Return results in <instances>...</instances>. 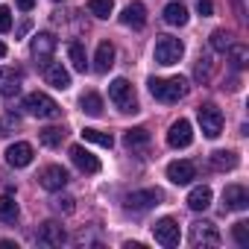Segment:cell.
<instances>
[{
  "mask_svg": "<svg viewBox=\"0 0 249 249\" xmlns=\"http://www.w3.org/2000/svg\"><path fill=\"white\" fill-rule=\"evenodd\" d=\"M12 30V12L9 6H0V33H9Z\"/></svg>",
  "mask_w": 249,
  "mask_h": 249,
  "instance_id": "35",
  "label": "cell"
},
{
  "mask_svg": "<svg viewBox=\"0 0 249 249\" xmlns=\"http://www.w3.org/2000/svg\"><path fill=\"white\" fill-rule=\"evenodd\" d=\"M153 56H156L159 65H176V62L185 56V44H182L179 38H173V36H159Z\"/></svg>",
  "mask_w": 249,
  "mask_h": 249,
  "instance_id": "3",
  "label": "cell"
},
{
  "mask_svg": "<svg viewBox=\"0 0 249 249\" xmlns=\"http://www.w3.org/2000/svg\"><path fill=\"white\" fill-rule=\"evenodd\" d=\"M18 91H21V71L0 68V94H3V97H15Z\"/></svg>",
  "mask_w": 249,
  "mask_h": 249,
  "instance_id": "18",
  "label": "cell"
},
{
  "mask_svg": "<svg viewBox=\"0 0 249 249\" xmlns=\"http://www.w3.org/2000/svg\"><path fill=\"white\" fill-rule=\"evenodd\" d=\"M36 240H38L41 246H62V243L68 240V234H65L62 223H56V220H47V223H41V229H38Z\"/></svg>",
  "mask_w": 249,
  "mask_h": 249,
  "instance_id": "14",
  "label": "cell"
},
{
  "mask_svg": "<svg viewBox=\"0 0 249 249\" xmlns=\"http://www.w3.org/2000/svg\"><path fill=\"white\" fill-rule=\"evenodd\" d=\"M211 71H214V62H211L208 56H199V62H196V71H194V76L205 82V79L211 76Z\"/></svg>",
  "mask_w": 249,
  "mask_h": 249,
  "instance_id": "34",
  "label": "cell"
},
{
  "mask_svg": "<svg viewBox=\"0 0 249 249\" xmlns=\"http://www.w3.org/2000/svg\"><path fill=\"white\" fill-rule=\"evenodd\" d=\"M150 94L161 103H179L188 94V79L185 76H170V79H150Z\"/></svg>",
  "mask_w": 249,
  "mask_h": 249,
  "instance_id": "1",
  "label": "cell"
},
{
  "mask_svg": "<svg viewBox=\"0 0 249 249\" xmlns=\"http://www.w3.org/2000/svg\"><path fill=\"white\" fill-rule=\"evenodd\" d=\"M3 56H6V44H3V41H0V59H3Z\"/></svg>",
  "mask_w": 249,
  "mask_h": 249,
  "instance_id": "40",
  "label": "cell"
},
{
  "mask_svg": "<svg viewBox=\"0 0 249 249\" xmlns=\"http://www.w3.org/2000/svg\"><path fill=\"white\" fill-rule=\"evenodd\" d=\"M53 205H56L59 211H65V214H71V211L76 208V205H73V196H59V199H56Z\"/></svg>",
  "mask_w": 249,
  "mask_h": 249,
  "instance_id": "36",
  "label": "cell"
},
{
  "mask_svg": "<svg viewBox=\"0 0 249 249\" xmlns=\"http://www.w3.org/2000/svg\"><path fill=\"white\" fill-rule=\"evenodd\" d=\"M191 141H194V126H191V120L179 117L173 126H170V132H167V144H170L173 150H185V147H191Z\"/></svg>",
  "mask_w": 249,
  "mask_h": 249,
  "instance_id": "9",
  "label": "cell"
},
{
  "mask_svg": "<svg viewBox=\"0 0 249 249\" xmlns=\"http://www.w3.org/2000/svg\"><path fill=\"white\" fill-rule=\"evenodd\" d=\"M164 21H167L170 27H185V24H188V9H185L182 3H167V6H164Z\"/></svg>",
  "mask_w": 249,
  "mask_h": 249,
  "instance_id": "23",
  "label": "cell"
},
{
  "mask_svg": "<svg viewBox=\"0 0 249 249\" xmlns=\"http://www.w3.org/2000/svg\"><path fill=\"white\" fill-rule=\"evenodd\" d=\"M33 144H27V141H15V144H9L6 147V161L12 164V167H27V164H33Z\"/></svg>",
  "mask_w": 249,
  "mask_h": 249,
  "instance_id": "17",
  "label": "cell"
},
{
  "mask_svg": "<svg viewBox=\"0 0 249 249\" xmlns=\"http://www.w3.org/2000/svg\"><path fill=\"white\" fill-rule=\"evenodd\" d=\"M191 243L194 246H220V231L214 223L208 220H199L191 226Z\"/></svg>",
  "mask_w": 249,
  "mask_h": 249,
  "instance_id": "8",
  "label": "cell"
},
{
  "mask_svg": "<svg viewBox=\"0 0 249 249\" xmlns=\"http://www.w3.org/2000/svg\"><path fill=\"white\" fill-rule=\"evenodd\" d=\"M79 108H82L85 114H91V117H100V114H103V97L94 94V91H88V94L79 97Z\"/></svg>",
  "mask_w": 249,
  "mask_h": 249,
  "instance_id": "24",
  "label": "cell"
},
{
  "mask_svg": "<svg viewBox=\"0 0 249 249\" xmlns=\"http://www.w3.org/2000/svg\"><path fill=\"white\" fill-rule=\"evenodd\" d=\"M18 202H15V196L12 194H3V196H0V220H3V223H15L18 220Z\"/></svg>",
  "mask_w": 249,
  "mask_h": 249,
  "instance_id": "26",
  "label": "cell"
},
{
  "mask_svg": "<svg viewBox=\"0 0 249 249\" xmlns=\"http://www.w3.org/2000/svg\"><path fill=\"white\" fill-rule=\"evenodd\" d=\"M120 21L126 24V27H135V30H141V27L147 24V6H144V3H129L126 9H123Z\"/></svg>",
  "mask_w": 249,
  "mask_h": 249,
  "instance_id": "20",
  "label": "cell"
},
{
  "mask_svg": "<svg viewBox=\"0 0 249 249\" xmlns=\"http://www.w3.org/2000/svg\"><path fill=\"white\" fill-rule=\"evenodd\" d=\"M159 199H161V194L159 191H153V188H144V191H132L129 196H126V205L129 211H147V208H153V205H159Z\"/></svg>",
  "mask_w": 249,
  "mask_h": 249,
  "instance_id": "11",
  "label": "cell"
},
{
  "mask_svg": "<svg viewBox=\"0 0 249 249\" xmlns=\"http://www.w3.org/2000/svg\"><path fill=\"white\" fill-rule=\"evenodd\" d=\"M237 153H231V150H214L211 153V167L214 170H234L237 167Z\"/></svg>",
  "mask_w": 249,
  "mask_h": 249,
  "instance_id": "22",
  "label": "cell"
},
{
  "mask_svg": "<svg viewBox=\"0 0 249 249\" xmlns=\"http://www.w3.org/2000/svg\"><path fill=\"white\" fill-rule=\"evenodd\" d=\"M108 100L120 108V111H138V100H135V91H132V85L126 82V79H114L111 85H108Z\"/></svg>",
  "mask_w": 249,
  "mask_h": 249,
  "instance_id": "4",
  "label": "cell"
},
{
  "mask_svg": "<svg viewBox=\"0 0 249 249\" xmlns=\"http://www.w3.org/2000/svg\"><path fill=\"white\" fill-rule=\"evenodd\" d=\"M229 44H231V36H229L226 30H214V33H211V47H214L217 53H226Z\"/></svg>",
  "mask_w": 249,
  "mask_h": 249,
  "instance_id": "32",
  "label": "cell"
},
{
  "mask_svg": "<svg viewBox=\"0 0 249 249\" xmlns=\"http://www.w3.org/2000/svg\"><path fill=\"white\" fill-rule=\"evenodd\" d=\"M167 179L173 182V185H191L194 179H196V164L194 161H170L167 164Z\"/></svg>",
  "mask_w": 249,
  "mask_h": 249,
  "instance_id": "13",
  "label": "cell"
},
{
  "mask_svg": "<svg viewBox=\"0 0 249 249\" xmlns=\"http://www.w3.org/2000/svg\"><path fill=\"white\" fill-rule=\"evenodd\" d=\"M196 117H199V126H202L205 138H220V132H223V111L217 106H211V103L199 106Z\"/></svg>",
  "mask_w": 249,
  "mask_h": 249,
  "instance_id": "5",
  "label": "cell"
},
{
  "mask_svg": "<svg viewBox=\"0 0 249 249\" xmlns=\"http://www.w3.org/2000/svg\"><path fill=\"white\" fill-rule=\"evenodd\" d=\"M82 138H85L88 144H97V147H106V150L114 147V138H111L108 132H100V129H82Z\"/></svg>",
  "mask_w": 249,
  "mask_h": 249,
  "instance_id": "30",
  "label": "cell"
},
{
  "mask_svg": "<svg viewBox=\"0 0 249 249\" xmlns=\"http://www.w3.org/2000/svg\"><path fill=\"white\" fill-rule=\"evenodd\" d=\"M24 111L33 114V117H41V120H53V117L62 114V106L44 91H33V94L24 97Z\"/></svg>",
  "mask_w": 249,
  "mask_h": 249,
  "instance_id": "2",
  "label": "cell"
},
{
  "mask_svg": "<svg viewBox=\"0 0 249 249\" xmlns=\"http://www.w3.org/2000/svg\"><path fill=\"white\" fill-rule=\"evenodd\" d=\"M15 6H18L21 12H30V9L36 6V0H15Z\"/></svg>",
  "mask_w": 249,
  "mask_h": 249,
  "instance_id": "38",
  "label": "cell"
},
{
  "mask_svg": "<svg viewBox=\"0 0 249 249\" xmlns=\"http://www.w3.org/2000/svg\"><path fill=\"white\" fill-rule=\"evenodd\" d=\"M249 208V194L243 185H226L223 191V211H246Z\"/></svg>",
  "mask_w": 249,
  "mask_h": 249,
  "instance_id": "10",
  "label": "cell"
},
{
  "mask_svg": "<svg viewBox=\"0 0 249 249\" xmlns=\"http://www.w3.org/2000/svg\"><path fill=\"white\" fill-rule=\"evenodd\" d=\"M208 205H211V188L208 185H199L188 194V208L191 211H205Z\"/></svg>",
  "mask_w": 249,
  "mask_h": 249,
  "instance_id": "21",
  "label": "cell"
},
{
  "mask_svg": "<svg viewBox=\"0 0 249 249\" xmlns=\"http://www.w3.org/2000/svg\"><path fill=\"white\" fill-rule=\"evenodd\" d=\"M44 82L53 85L56 91H68L71 88V73L62 68V62H47L44 65Z\"/></svg>",
  "mask_w": 249,
  "mask_h": 249,
  "instance_id": "16",
  "label": "cell"
},
{
  "mask_svg": "<svg viewBox=\"0 0 249 249\" xmlns=\"http://www.w3.org/2000/svg\"><path fill=\"white\" fill-rule=\"evenodd\" d=\"M56 3H59V0H56Z\"/></svg>",
  "mask_w": 249,
  "mask_h": 249,
  "instance_id": "41",
  "label": "cell"
},
{
  "mask_svg": "<svg viewBox=\"0 0 249 249\" xmlns=\"http://www.w3.org/2000/svg\"><path fill=\"white\" fill-rule=\"evenodd\" d=\"M111 65H114V44L111 41H100V47L94 53V71L97 73H108Z\"/></svg>",
  "mask_w": 249,
  "mask_h": 249,
  "instance_id": "19",
  "label": "cell"
},
{
  "mask_svg": "<svg viewBox=\"0 0 249 249\" xmlns=\"http://www.w3.org/2000/svg\"><path fill=\"white\" fill-rule=\"evenodd\" d=\"M123 144H126L129 150H138V147H147L150 144V132L144 126H135V129H126V135H123Z\"/></svg>",
  "mask_w": 249,
  "mask_h": 249,
  "instance_id": "25",
  "label": "cell"
},
{
  "mask_svg": "<svg viewBox=\"0 0 249 249\" xmlns=\"http://www.w3.org/2000/svg\"><path fill=\"white\" fill-rule=\"evenodd\" d=\"M226 53H229V62H231V68H246L249 65V47L246 44H229L226 47Z\"/></svg>",
  "mask_w": 249,
  "mask_h": 249,
  "instance_id": "28",
  "label": "cell"
},
{
  "mask_svg": "<svg viewBox=\"0 0 249 249\" xmlns=\"http://www.w3.org/2000/svg\"><path fill=\"white\" fill-rule=\"evenodd\" d=\"M53 53H56V36L53 33H38L33 38V56H36V62L47 65L53 59Z\"/></svg>",
  "mask_w": 249,
  "mask_h": 249,
  "instance_id": "12",
  "label": "cell"
},
{
  "mask_svg": "<svg viewBox=\"0 0 249 249\" xmlns=\"http://www.w3.org/2000/svg\"><path fill=\"white\" fill-rule=\"evenodd\" d=\"M68 59H71V65L76 68V71H88V56H85V47L79 44V41H71L68 44Z\"/></svg>",
  "mask_w": 249,
  "mask_h": 249,
  "instance_id": "27",
  "label": "cell"
},
{
  "mask_svg": "<svg viewBox=\"0 0 249 249\" xmlns=\"http://www.w3.org/2000/svg\"><path fill=\"white\" fill-rule=\"evenodd\" d=\"M196 12L202 18H208V15H214V3H211V0H196Z\"/></svg>",
  "mask_w": 249,
  "mask_h": 249,
  "instance_id": "37",
  "label": "cell"
},
{
  "mask_svg": "<svg viewBox=\"0 0 249 249\" xmlns=\"http://www.w3.org/2000/svg\"><path fill=\"white\" fill-rule=\"evenodd\" d=\"M71 161L82 170V173H100V159L91 153V150H85V147H79V144H73L71 150Z\"/></svg>",
  "mask_w": 249,
  "mask_h": 249,
  "instance_id": "15",
  "label": "cell"
},
{
  "mask_svg": "<svg viewBox=\"0 0 249 249\" xmlns=\"http://www.w3.org/2000/svg\"><path fill=\"white\" fill-rule=\"evenodd\" d=\"M88 12L94 18H108L114 12V0H88Z\"/></svg>",
  "mask_w": 249,
  "mask_h": 249,
  "instance_id": "31",
  "label": "cell"
},
{
  "mask_svg": "<svg viewBox=\"0 0 249 249\" xmlns=\"http://www.w3.org/2000/svg\"><path fill=\"white\" fill-rule=\"evenodd\" d=\"M65 129L62 126H47V129H41L38 132V141L44 144V147H62V141H65Z\"/></svg>",
  "mask_w": 249,
  "mask_h": 249,
  "instance_id": "29",
  "label": "cell"
},
{
  "mask_svg": "<svg viewBox=\"0 0 249 249\" xmlns=\"http://www.w3.org/2000/svg\"><path fill=\"white\" fill-rule=\"evenodd\" d=\"M0 249H18L15 240H0Z\"/></svg>",
  "mask_w": 249,
  "mask_h": 249,
  "instance_id": "39",
  "label": "cell"
},
{
  "mask_svg": "<svg viewBox=\"0 0 249 249\" xmlns=\"http://www.w3.org/2000/svg\"><path fill=\"white\" fill-rule=\"evenodd\" d=\"M68 182H71V176H68V170H65L62 164H47V167L38 173V185H41L44 191H62Z\"/></svg>",
  "mask_w": 249,
  "mask_h": 249,
  "instance_id": "7",
  "label": "cell"
},
{
  "mask_svg": "<svg viewBox=\"0 0 249 249\" xmlns=\"http://www.w3.org/2000/svg\"><path fill=\"white\" fill-rule=\"evenodd\" d=\"M231 237H234L240 246H249V223H246V220H237V223L231 226Z\"/></svg>",
  "mask_w": 249,
  "mask_h": 249,
  "instance_id": "33",
  "label": "cell"
},
{
  "mask_svg": "<svg viewBox=\"0 0 249 249\" xmlns=\"http://www.w3.org/2000/svg\"><path fill=\"white\" fill-rule=\"evenodd\" d=\"M153 234H156V240H159L161 246H167V249L179 246V240H182L179 223H176L173 217H161V220H159V223L153 226Z\"/></svg>",
  "mask_w": 249,
  "mask_h": 249,
  "instance_id": "6",
  "label": "cell"
}]
</instances>
